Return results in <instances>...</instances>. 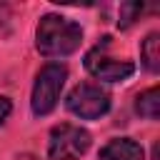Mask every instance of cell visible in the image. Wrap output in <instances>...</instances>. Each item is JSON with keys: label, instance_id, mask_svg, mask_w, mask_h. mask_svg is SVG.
<instances>
[{"label": "cell", "instance_id": "cell-1", "mask_svg": "<svg viewBox=\"0 0 160 160\" xmlns=\"http://www.w3.org/2000/svg\"><path fill=\"white\" fill-rule=\"evenodd\" d=\"M82 42V28L62 15H42L35 32L38 52L45 58H68Z\"/></svg>", "mask_w": 160, "mask_h": 160}, {"label": "cell", "instance_id": "cell-9", "mask_svg": "<svg viewBox=\"0 0 160 160\" xmlns=\"http://www.w3.org/2000/svg\"><path fill=\"white\" fill-rule=\"evenodd\" d=\"M140 12H142V2H122L120 5V20H118V25L120 28H130L138 20Z\"/></svg>", "mask_w": 160, "mask_h": 160}, {"label": "cell", "instance_id": "cell-7", "mask_svg": "<svg viewBox=\"0 0 160 160\" xmlns=\"http://www.w3.org/2000/svg\"><path fill=\"white\" fill-rule=\"evenodd\" d=\"M135 110H138L140 118L158 120L160 118V90L158 88H148L145 92H140L138 100H135Z\"/></svg>", "mask_w": 160, "mask_h": 160}, {"label": "cell", "instance_id": "cell-2", "mask_svg": "<svg viewBox=\"0 0 160 160\" xmlns=\"http://www.w3.org/2000/svg\"><path fill=\"white\" fill-rule=\"evenodd\" d=\"M65 80H68V70H65V65H60V62H48V65L38 72L35 85H32V98H30L32 115L42 118V115H48V112L55 110Z\"/></svg>", "mask_w": 160, "mask_h": 160}, {"label": "cell", "instance_id": "cell-8", "mask_svg": "<svg viewBox=\"0 0 160 160\" xmlns=\"http://www.w3.org/2000/svg\"><path fill=\"white\" fill-rule=\"evenodd\" d=\"M140 58H142V65L150 70V72H158L160 70V35L158 32H150L142 45H140Z\"/></svg>", "mask_w": 160, "mask_h": 160}, {"label": "cell", "instance_id": "cell-10", "mask_svg": "<svg viewBox=\"0 0 160 160\" xmlns=\"http://www.w3.org/2000/svg\"><path fill=\"white\" fill-rule=\"evenodd\" d=\"M10 110H12V102H10L8 98H0V125H2L5 120H8Z\"/></svg>", "mask_w": 160, "mask_h": 160}, {"label": "cell", "instance_id": "cell-3", "mask_svg": "<svg viewBox=\"0 0 160 160\" xmlns=\"http://www.w3.org/2000/svg\"><path fill=\"white\" fill-rule=\"evenodd\" d=\"M90 148V132L80 125H55L48 140V160H80Z\"/></svg>", "mask_w": 160, "mask_h": 160}, {"label": "cell", "instance_id": "cell-4", "mask_svg": "<svg viewBox=\"0 0 160 160\" xmlns=\"http://www.w3.org/2000/svg\"><path fill=\"white\" fill-rule=\"evenodd\" d=\"M65 105L72 115H78L82 120H95L110 110V92L95 82H82L70 90Z\"/></svg>", "mask_w": 160, "mask_h": 160}, {"label": "cell", "instance_id": "cell-5", "mask_svg": "<svg viewBox=\"0 0 160 160\" xmlns=\"http://www.w3.org/2000/svg\"><path fill=\"white\" fill-rule=\"evenodd\" d=\"M110 45V38H102L100 45H95L88 55H85V68L92 78L98 80H108V82H120L125 78H130L135 72V65L130 60H118V58H110L105 50Z\"/></svg>", "mask_w": 160, "mask_h": 160}, {"label": "cell", "instance_id": "cell-6", "mask_svg": "<svg viewBox=\"0 0 160 160\" xmlns=\"http://www.w3.org/2000/svg\"><path fill=\"white\" fill-rule=\"evenodd\" d=\"M100 160H145V152L135 140L115 138L100 150Z\"/></svg>", "mask_w": 160, "mask_h": 160}]
</instances>
